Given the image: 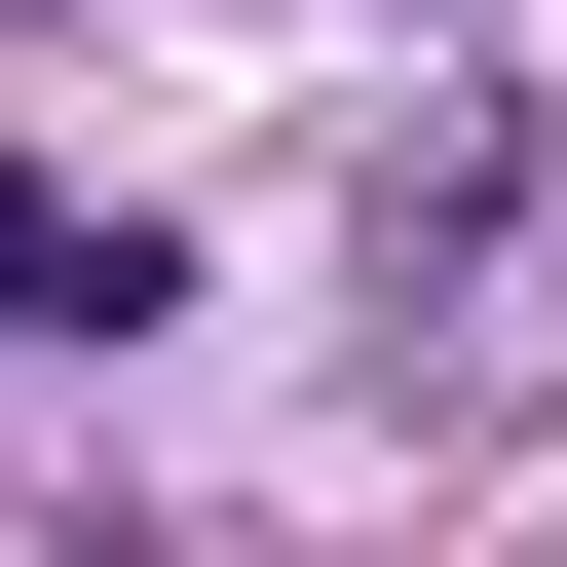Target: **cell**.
Listing matches in <instances>:
<instances>
[{
    "label": "cell",
    "mask_w": 567,
    "mask_h": 567,
    "mask_svg": "<svg viewBox=\"0 0 567 567\" xmlns=\"http://www.w3.org/2000/svg\"><path fill=\"white\" fill-rule=\"evenodd\" d=\"M0 303H39V227H0Z\"/></svg>",
    "instance_id": "cell-1"
}]
</instances>
